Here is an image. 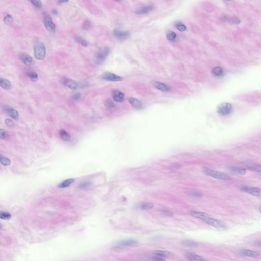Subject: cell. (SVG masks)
Segmentation results:
<instances>
[{
	"label": "cell",
	"mask_w": 261,
	"mask_h": 261,
	"mask_svg": "<svg viewBox=\"0 0 261 261\" xmlns=\"http://www.w3.org/2000/svg\"><path fill=\"white\" fill-rule=\"evenodd\" d=\"M129 102L133 107L136 109H141L143 107L142 103L135 98L130 97L129 99Z\"/></svg>",
	"instance_id": "cell-19"
},
{
	"label": "cell",
	"mask_w": 261,
	"mask_h": 261,
	"mask_svg": "<svg viewBox=\"0 0 261 261\" xmlns=\"http://www.w3.org/2000/svg\"><path fill=\"white\" fill-rule=\"evenodd\" d=\"M105 106L107 107V108H109V109L113 108L115 106L114 103L112 102L111 100H106V102L105 103Z\"/></svg>",
	"instance_id": "cell-37"
},
{
	"label": "cell",
	"mask_w": 261,
	"mask_h": 261,
	"mask_svg": "<svg viewBox=\"0 0 261 261\" xmlns=\"http://www.w3.org/2000/svg\"><path fill=\"white\" fill-rule=\"evenodd\" d=\"M174 25L176 28L180 32H184L186 30V27L185 26V25L180 21H177Z\"/></svg>",
	"instance_id": "cell-34"
},
{
	"label": "cell",
	"mask_w": 261,
	"mask_h": 261,
	"mask_svg": "<svg viewBox=\"0 0 261 261\" xmlns=\"http://www.w3.org/2000/svg\"><path fill=\"white\" fill-rule=\"evenodd\" d=\"M113 35L115 38L119 40H125L128 38L130 36V33L126 31H123L119 29H115L113 31Z\"/></svg>",
	"instance_id": "cell-9"
},
{
	"label": "cell",
	"mask_w": 261,
	"mask_h": 261,
	"mask_svg": "<svg viewBox=\"0 0 261 261\" xmlns=\"http://www.w3.org/2000/svg\"><path fill=\"white\" fill-rule=\"evenodd\" d=\"M68 2H69V1H58V2L59 3H60V4H62V3H66Z\"/></svg>",
	"instance_id": "cell-46"
},
{
	"label": "cell",
	"mask_w": 261,
	"mask_h": 261,
	"mask_svg": "<svg viewBox=\"0 0 261 261\" xmlns=\"http://www.w3.org/2000/svg\"><path fill=\"white\" fill-rule=\"evenodd\" d=\"M5 123L7 125V126L9 127H13L14 126V123L13 121L10 119H7L5 121Z\"/></svg>",
	"instance_id": "cell-40"
},
{
	"label": "cell",
	"mask_w": 261,
	"mask_h": 261,
	"mask_svg": "<svg viewBox=\"0 0 261 261\" xmlns=\"http://www.w3.org/2000/svg\"><path fill=\"white\" fill-rule=\"evenodd\" d=\"M4 21L6 23L8 24L11 23L13 21V18H12V16L10 15V14H7L4 18Z\"/></svg>",
	"instance_id": "cell-38"
},
{
	"label": "cell",
	"mask_w": 261,
	"mask_h": 261,
	"mask_svg": "<svg viewBox=\"0 0 261 261\" xmlns=\"http://www.w3.org/2000/svg\"><path fill=\"white\" fill-rule=\"evenodd\" d=\"M185 257L188 261H205L202 256L192 253H186L185 254Z\"/></svg>",
	"instance_id": "cell-16"
},
{
	"label": "cell",
	"mask_w": 261,
	"mask_h": 261,
	"mask_svg": "<svg viewBox=\"0 0 261 261\" xmlns=\"http://www.w3.org/2000/svg\"><path fill=\"white\" fill-rule=\"evenodd\" d=\"M189 214H190V215L192 216L193 217H196L197 218L200 219L202 220L203 219H204L205 217H206L207 216H209L207 214L204 213V212L194 211H190L189 212Z\"/></svg>",
	"instance_id": "cell-22"
},
{
	"label": "cell",
	"mask_w": 261,
	"mask_h": 261,
	"mask_svg": "<svg viewBox=\"0 0 261 261\" xmlns=\"http://www.w3.org/2000/svg\"><path fill=\"white\" fill-rule=\"evenodd\" d=\"M258 209H259V211L261 213V205H260V206H259Z\"/></svg>",
	"instance_id": "cell-47"
},
{
	"label": "cell",
	"mask_w": 261,
	"mask_h": 261,
	"mask_svg": "<svg viewBox=\"0 0 261 261\" xmlns=\"http://www.w3.org/2000/svg\"><path fill=\"white\" fill-rule=\"evenodd\" d=\"M228 168L234 173L240 175H244L246 173V169L240 166H230Z\"/></svg>",
	"instance_id": "cell-15"
},
{
	"label": "cell",
	"mask_w": 261,
	"mask_h": 261,
	"mask_svg": "<svg viewBox=\"0 0 261 261\" xmlns=\"http://www.w3.org/2000/svg\"><path fill=\"white\" fill-rule=\"evenodd\" d=\"M217 111L221 116H228L233 111V106L230 103H223L219 105Z\"/></svg>",
	"instance_id": "cell-4"
},
{
	"label": "cell",
	"mask_w": 261,
	"mask_h": 261,
	"mask_svg": "<svg viewBox=\"0 0 261 261\" xmlns=\"http://www.w3.org/2000/svg\"><path fill=\"white\" fill-rule=\"evenodd\" d=\"M153 207H154V204L152 203H149V202L142 203L139 206V208L142 210L152 209Z\"/></svg>",
	"instance_id": "cell-32"
},
{
	"label": "cell",
	"mask_w": 261,
	"mask_h": 261,
	"mask_svg": "<svg viewBox=\"0 0 261 261\" xmlns=\"http://www.w3.org/2000/svg\"><path fill=\"white\" fill-rule=\"evenodd\" d=\"M212 74L216 77H221L223 75V71L220 67H215L212 71Z\"/></svg>",
	"instance_id": "cell-27"
},
{
	"label": "cell",
	"mask_w": 261,
	"mask_h": 261,
	"mask_svg": "<svg viewBox=\"0 0 261 261\" xmlns=\"http://www.w3.org/2000/svg\"><path fill=\"white\" fill-rule=\"evenodd\" d=\"M181 244L185 246H187L189 247H192V248H196L198 246V244L197 242H195L194 241L190 240H186L183 241L181 242Z\"/></svg>",
	"instance_id": "cell-23"
},
{
	"label": "cell",
	"mask_w": 261,
	"mask_h": 261,
	"mask_svg": "<svg viewBox=\"0 0 261 261\" xmlns=\"http://www.w3.org/2000/svg\"><path fill=\"white\" fill-rule=\"evenodd\" d=\"M162 213L164 214V215H167V216H172L173 215V213L172 212L167 210H162Z\"/></svg>",
	"instance_id": "cell-44"
},
{
	"label": "cell",
	"mask_w": 261,
	"mask_h": 261,
	"mask_svg": "<svg viewBox=\"0 0 261 261\" xmlns=\"http://www.w3.org/2000/svg\"><path fill=\"white\" fill-rule=\"evenodd\" d=\"M240 189L256 197H261V189L259 188L244 185L242 186Z\"/></svg>",
	"instance_id": "cell-7"
},
{
	"label": "cell",
	"mask_w": 261,
	"mask_h": 261,
	"mask_svg": "<svg viewBox=\"0 0 261 261\" xmlns=\"http://www.w3.org/2000/svg\"><path fill=\"white\" fill-rule=\"evenodd\" d=\"M59 135L60 137L63 141H69L71 140V136L65 130H60Z\"/></svg>",
	"instance_id": "cell-26"
},
{
	"label": "cell",
	"mask_w": 261,
	"mask_h": 261,
	"mask_svg": "<svg viewBox=\"0 0 261 261\" xmlns=\"http://www.w3.org/2000/svg\"><path fill=\"white\" fill-rule=\"evenodd\" d=\"M81 96L80 93H76L74 94V95L72 96V99L74 100H78L80 99Z\"/></svg>",
	"instance_id": "cell-45"
},
{
	"label": "cell",
	"mask_w": 261,
	"mask_h": 261,
	"mask_svg": "<svg viewBox=\"0 0 261 261\" xmlns=\"http://www.w3.org/2000/svg\"><path fill=\"white\" fill-rule=\"evenodd\" d=\"M112 98L114 101L117 102H121L124 100V93L118 90H113L112 91Z\"/></svg>",
	"instance_id": "cell-13"
},
{
	"label": "cell",
	"mask_w": 261,
	"mask_h": 261,
	"mask_svg": "<svg viewBox=\"0 0 261 261\" xmlns=\"http://www.w3.org/2000/svg\"><path fill=\"white\" fill-rule=\"evenodd\" d=\"M245 165L247 167V168L249 169L252 170H254V171L261 172V165L260 164L248 162V163H246Z\"/></svg>",
	"instance_id": "cell-20"
},
{
	"label": "cell",
	"mask_w": 261,
	"mask_h": 261,
	"mask_svg": "<svg viewBox=\"0 0 261 261\" xmlns=\"http://www.w3.org/2000/svg\"><path fill=\"white\" fill-rule=\"evenodd\" d=\"M75 182V180L74 178H69L67 179L66 180L63 181L62 183H60L58 187L60 188H64L67 187L71 185V184L74 183Z\"/></svg>",
	"instance_id": "cell-25"
},
{
	"label": "cell",
	"mask_w": 261,
	"mask_h": 261,
	"mask_svg": "<svg viewBox=\"0 0 261 261\" xmlns=\"http://www.w3.org/2000/svg\"><path fill=\"white\" fill-rule=\"evenodd\" d=\"M166 37L169 41H173L176 40V34L173 31H169L166 33Z\"/></svg>",
	"instance_id": "cell-30"
},
{
	"label": "cell",
	"mask_w": 261,
	"mask_h": 261,
	"mask_svg": "<svg viewBox=\"0 0 261 261\" xmlns=\"http://www.w3.org/2000/svg\"><path fill=\"white\" fill-rule=\"evenodd\" d=\"M203 171L206 175L212 176L214 178L218 179V180H227L230 179V178L228 176L226 175V174L219 172V171L214 170L213 169L208 168H204L203 169Z\"/></svg>",
	"instance_id": "cell-3"
},
{
	"label": "cell",
	"mask_w": 261,
	"mask_h": 261,
	"mask_svg": "<svg viewBox=\"0 0 261 261\" xmlns=\"http://www.w3.org/2000/svg\"><path fill=\"white\" fill-rule=\"evenodd\" d=\"M11 217V215L10 214L5 212H1L0 213V217L1 218L4 220H8Z\"/></svg>",
	"instance_id": "cell-35"
},
{
	"label": "cell",
	"mask_w": 261,
	"mask_h": 261,
	"mask_svg": "<svg viewBox=\"0 0 261 261\" xmlns=\"http://www.w3.org/2000/svg\"><path fill=\"white\" fill-rule=\"evenodd\" d=\"M0 86L5 90H10L11 88V84L7 79L1 78L0 79Z\"/></svg>",
	"instance_id": "cell-21"
},
{
	"label": "cell",
	"mask_w": 261,
	"mask_h": 261,
	"mask_svg": "<svg viewBox=\"0 0 261 261\" xmlns=\"http://www.w3.org/2000/svg\"><path fill=\"white\" fill-rule=\"evenodd\" d=\"M152 84L156 88L162 91H168L170 90V88L168 86L164 83L160 82L158 81H152Z\"/></svg>",
	"instance_id": "cell-14"
},
{
	"label": "cell",
	"mask_w": 261,
	"mask_h": 261,
	"mask_svg": "<svg viewBox=\"0 0 261 261\" xmlns=\"http://www.w3.org/2000/svg\"><path fill=\"white\" fill-rule=\"evenodd\" d=\"M101 77L104 80L112 82L121 81L123 80V78L121 77L108 71L104 73L102 75Z\"/></svg>",
	"instance_id": "cell-8"
},
{
	"label": "cell",
	"mask_w": 261,
	"mask_h": 261,
	"mask_svg": "<svg viewBox=\"0 0 261 261\" xmlns=\"http://www.w3.org/2000/svg\"><path fill=\"white\" fill-rule=\"evenodd\" d=\"M29 78L33 82H36L38 80V75L34 71H29L27 73Z\"/></svg>",
	"instance_id": "cell-29"
},
{
	"label": "cell",
	"mask_w": 261,
	"mask_h": 261,
	"mask_svg": "<svg viewBox=\"0 0 261 261\" xmlns=\"http://www.w3.org/2000/svg\"><path fill=\"white\" fill-rule=\"evenodd\" d=\"M137 241L133 239H127L119 242L117 245L119 246H130L137 244Z\"/></svg>",
	"instance_id": "cell-18"
},
{
	"label": "cell",
	"mask_w": 261,
	"mask_h": 261,
	"mask_svg": "<svg viewBox=\"0 0 261 261\" xmlns=\"http://www.w3.org/2000/svg\"><path fill=\"white\" fill-rule=\"evenodd\" d=\"M152 9H153L152 6L149 5V6H147L146 7H143L142 8L138 10V11H136V13L137 14H145V13H147L148 12H150Z\"/></svg>",
	"instance_id": "cell-28"
},
{
	"label": "cell",
	"mask_w": 261,
	"mask_h": 261,
	"mask_svg": "<svg viewBox=\"0 0 261 261\" xmlns=\"http://www.w3.org/2000/svg\"><path fill=\"white\" fill-rule=\"evenodd\" d=\"M91 24L89 20L86 19L84 22L83 23V25H82V28L84 30H88L91 28Z\"/></svg>",
	"instance_id": "cell-36"
},
{
	"label": "cell",
	"mask_w": 261,
	"mask_h": 261,
	"mask_svg": "<svg viewBox=\"0 0 261 261\" xmlns=\"http://www.w3.org/2000/svg\"><path fill=\"white\" fill-rule=\"evenodd\" d=\"M0 134H1V138L3 139H5L7 137V133H6V130H3L2 129H1L0 130Z\"/></svg>",
	"instance_id": "cell-41"
},
{
	"label": "cell",
	"mask_w": 261,
	"mask_h": 261,
	"mask_svg": "<svg viewBox=\"0 0 261 261\" xmlns=\"http://www.w3.org/2000/svg\"><path fill=\"white\" fill-rule=\"evenodd\" d=\"M34 55L36 59H44L46 55V48L42 42L36 41L34 44Z\"/></svg>",
	"instance_id": "cell-1"
},
{
	"label": "cell",
	"mask_w": 261,
	"mask_h": 261,
	"mask_svg": "<svg viewBox=\"0 0 261 261\" xmlns=\"http://www.w3.org/2000/svg\"><path fill=\"white\" fill-rule=\"evenodd\" d=\"M4 111L5 113L9 115L11 118L14 119L15 120H18L19 119V113L16 110L14 109L9 106H4Z\"/></svg>",
	"instance_id": "cell-10"
},
{
	"label": "cell",
	"mask_w": 261,
	"mask_h": 261,
	"mask_svg": "<svg viewBox=\"0 0 261 261\" xmlns=\"http://www.w3.org/2000/svg\"><path fill=\"white\" fill-rule=\"evenodd\" d=\"M0 162L4 166H9L10 164H11V161L10 159H8L7 157H3L2 155H1Z\"/></svg>",
	"instance_id": "cell-33"
},
{
	"label": "cell",
	"mask_w": 261,
	"mask_h": 261,
	"mask_svg": "<svg viewBox=\"0 0 261 261\" xmlns=\"http://www.w3.org/2000/svg\"><path fill=\"white\" fill-rule=\"evenodd\" d=\"M43 21L45 28L52 33H54L56 31V26L55 24L49 14L45 13L43 16Z\"/></svg>",
	"instance_id": "cell-6"
},
{
	"label": "cell",
	"mask_w": 261,
	"mask_h": 261,
	"mask_svg": "<svg viewBox=\"0 0 261 261\" xmlns=\"http://www.w3.org/2000/svg\"><path fill=\"white\" fill-rule=\"evenodd\" d=\"M152 260L153 261H166L164 258H162L160 256H152Z\"/></svg>",
	"instance_id": "cell-43"
},
{
	"label": "cell",
	"mask_w": 261,
	"mask_h": 261,
	"mask_svg": "<svg viewBox=\"0 0 261 261\" xmlns=\"http://www.w3.org/2000/svg\"><path fill=\"white\" fill-rule=\"evenodd\" d=\"M61 83L64 84V85L66 86L68 88H70L71 89H76L78 88V84L76 83L75 81L71 80V79L67 78H63L61 79Z\"/></svg>",
	"instance_id": "cell-11"
},
{
	"label": "cell",
	"mask_w": 261,
	"mask_h": 261,
	"mask_svg": "<svg viewBox=\"0 0 261 261\" xmlns=\"http://www.w3.org/2000/svg\"><path fill=\"white\" fill-rule=\"evenodd\" d=\"M19 56L22 62L27 66H30L32 63L33 60L32 57L31 56L27 54L26 53H21Z\"/></svg>",
	"instance_id": "cell-12"
},
{
	"label": "cell",
	"mask_w": 261,
	"mask_h": 261,
	"mask_svg": "<svg viewBox=\"0 0 261 261\" xmlns=\"http://www.w3.org/2000/svg\"><path fill=\"white\" fill-rule=\"evenodd\" d=\"M31 3L37 8H40L42 7V3L41 1H31Z\"/></svg>",
	"instance_id": "cell-39"
},
{
	"label": "cell",
	"mask_w": 261,
	"mask_h": 261,
	"mask_svg": "<svg viewBox=\"0 0 261 261\" xmlns=\"http://www.w3.org/2000/svg\"><path fill=\"white\" fill-rule=\"evenodd\" d=\"M75 39L78 43H79L80 44H81V45H83V47H87L88 46L87 42L80 36H76V37H75Z\"/></svg>",
	"instance_id": "cell-31"
},
{
	"label": "cell",
	"mask_w": 261,
	"mask_h": 261,
	"mask_svg": "<svg viewBox=\"0 0 261 261\" xmlns=\"http://www.w3.org/2000/svg\"><path fill=\"white\" fill-rule=\"evenodd\" d=\"M202 220L207 223L210 226H213L214 228L221 229V228H226V224L222 222V221L216 219L212 218L210 217L209 216L205 217L202 219Z\"/></svg>",
	"instance_id": "cell-5"
},
{
	"label": "cell",
	"mask_w": 261,
	"mask_h": 261,
	"mask_svg": "<svg viewBox=\"0 0 261 261\" xmlns=\"http://www.w3.org/2000/svg\"><path fill=\"white\" fill-rule=\"evenodd\" d=\"M91 185V183L89 182H84L82 183L81 185L80 186V188L82 189H86L89 187Z\"/></svg>",
	"instance_id": "cell-42"
},
{
	"label": "cell",
	"mask_w": 261,
	"mask_h": 261,
	"mask_svg": "<svg viewBox=\"0 0 261 261\" xmlns=\"http://www.w3.org/2000/svg\"><path fill=\"white\" fill-rule=\"evenodd\" d=\"M154 254L156 256H160L162 258H168L170 256L171 253L170 252L164 250H156L154 252Z\"/></svg>",
	"instance_id": "cell-24"
},
{
	"label": "cell",
	"mask_w": 261,
	"mask_h": 261,
	"mask_svg": "<svg viewBox=\"0 0 261 261\" xmlns=\"http://www.w3.org/2000/svg\"><path fill=\"white\" fill-rule=\"evenodd\" d=\"M240 254L243 256L254 258L259 256V253L248 249H242L240 251Z\"/></svg>",
	"instance_id": "cell-17"
},
{
	"label": "cell",
	"mask_w": 261,
	"mask_h": 261,
	"mask_svg": "<svg viewBox=\"0 0 261 261\" xmlns=\"http://www.w3.org/2000/svg\"><path fill=\"white\" fill-rule=\"evenodd\" d=\"M109 48L104 47L101 48L95 55V62L96 64L99 65L102 64L109 54Z\"/></svg>",
	"instance_id": "cell-2"
}]
</instances>
